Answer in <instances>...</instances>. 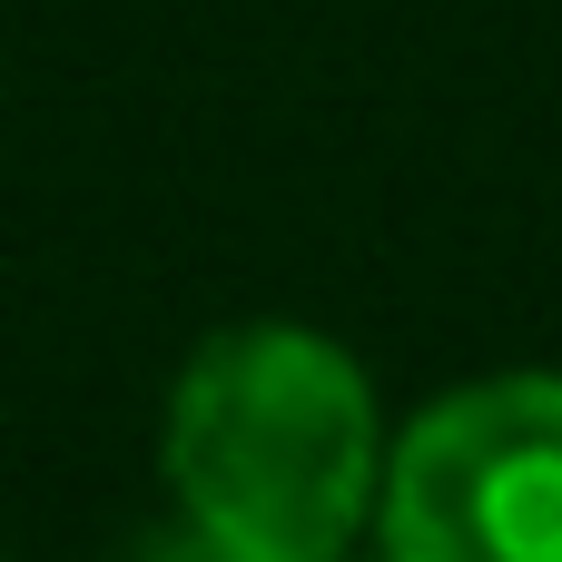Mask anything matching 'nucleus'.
Segmentation results:
<instances>
[{
  "mask_svg": "<svg viewBox=\"0 0 562 562\" xmlns=\"http://www.w3.org/2000/svg\"><path fill=\"white\" fill-rule=\"evenodd\" d=\"M385 562H562V375L514 366L445 385L385 435Z\"/></svg>",
  "mask_w": 562,
  "mask_h": 562,
  "instance_id": "obj_2",
  "label": "nucleus"
},
{
  "mask_svg": "<svg viewBox=\"0 0 562 562\" xmlns=\"http://www.w3.org/2000/svg\"><path fill=\"white\" fill-rule=\"evenodd\" d=\"M158 474L178 524L237 562H346L375 533L385 405L326 326L237 316L178 366Z\"/></svg>",
  "mask_w": 562,
  "mask_h": 562,
  "instance_id": "obj_1",
  "label": "nucleus"
},
{
  "mask_svg": "<svg viewBox=\"0 0 562 562\" xmlns=\"http://www.w3.org/2000/svg\"><path fill=\"white\" fill-rule=\"evenodd\" d=\"M375 562H385V553H375Z\"/></svg>",
  "mask_w": 562,
  "mask_h": 562,
  "instance_id": "obj_4",
  "label": "nucleus"
},
{
  "mask_svg": "<svg viewBox=\"0 0 562 562\" xmlns=\"http://www.w3.org/2000/svg\"><path fill=\"white\" fill-rule=\"evenodd\" d=\"M128 562H237V553H227V543H207L198 524H168V533H148Z\"/></svg>",
  "mask_w": 562,
  "mask_h": 562,
  "instance_id": "obj_3",
  "label": "nucleus"
}]
</instances>
